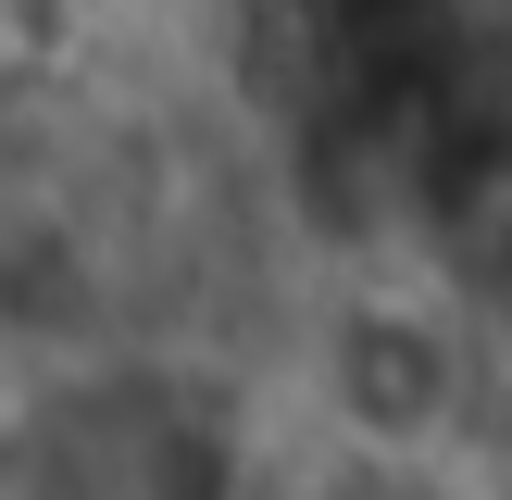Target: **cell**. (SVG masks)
I'll list each match as a JSON object with an SVG mask.
<instances>
[{"label":"cell","mask_w":512,"mask_h":500,"mask_svg":"<svg viewBox=\"0 0 512 500\" xmlns=\"http://www.w3.org/2000/svg\"><path fill=\"white\" fill-rule=\"evenodd\" d=\"M512 400L488 325L450 313L413 263H338L288 313V438L338 475H475Z\"/></svg>","instance_id":"cell-1"}]
</instances>
